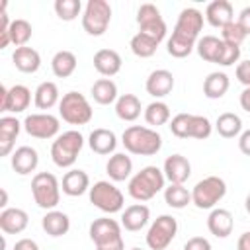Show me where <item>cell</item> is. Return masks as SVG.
Wrapping results in <instances>:
<instances>
[{
  "label": "cell",
  "instance_id": "cell-1",
  "mask_svg": "<svg viewBox=\"0 0 250 250\" xmlns=\"http://www.w3.org/2000/svg\"><path fill=\"white\" fill-rule=\"evenodd\" d=\"M203 29V14L197 8H184L176 20L174 31L166 41V51L174 59H186L193 53Z\"/></svg>",
  "mask_w": 250,
  "mask_h": 250
},
{
  "label": "cell",
  "instance_id": "cell-2",
  "mask_svg": "<svg viewBox=\"0 0 250 250\" xmlns=\"http://www.w3.org/2000/svg\"><path fill=\"white\" fill-rule=\"evenodd\" d=\"M164 188H166L164 172L158 166L150 164V166H145L137 174L131 176L127 191L135 201L143 203V201H150L158 191H164Z\"/></svg>",
  "mask_w": 250,
  "mask_h": 250
},
{
  "label": "cell",
  "instance_id": "cell-3",
  "mask_svg": "<svg viewBox=\"0 0 250 250\" xmlns=\"http://www.w3.org/2000/svg\"><path fill=\"white\" fill-rule=\"evenodd\" d=\"M121 143L127 152L137 156H152L162 148V137L156 129L145 125H131L123 131Z\"/></svg>",
  "mask_w": 250,
  "mask_h": 250
},
{
  "label": "cell",
  "instance_id": "cell-4",
  "mask_svg": "<svg viewBox=\"0 0 250 250\" xmlns=\"http://www.w3.org/2000/svg\"><path fill=\"white\" fill-rule=\"evenodd\" d=\"M121 223L109 217H100L90 223L88 234L96 246V250H125Z\"/></svg>",
  "mask_w": 250,
  "mask_h": 250
},
{
  "label": "cell",
  "instance_id": "cell-5",
  "mask_svg": "<svg viewBox=\"0 0 250 250\" xmlns=\"http://www.w3.org/2000/svg\"><path fill=\"white\" fill-rule=\"evenodd\" d=\"M82 146H84V137L80 131L76 129L64 131L59 137H55L51 145V160L59 168H70L76 162Z\"/></svg>",
  "mask_w": 250,
  "mask_h": 250
},
{
  "label": "cell",
  "instance_id": "cell-6",
  "mask_svg": "<svg viewBox=\"0 0 250 250\" xmlns=\"http://www.w3.org/2000/svg\"><path fill=\"white\" fill-rule=\"evenodd\" d=\"M170 131L178 139H209L213 133V125L205 115H195V113H178L170 121Z\"/></svg>",
  "mask_w": 250,
  "mask_h": 250
},
{
  "label": "cell",
  "instance_id": "cell-7",
  "mask_svg": "<svg viewBox=\"0 0 250 250\" xmlns=\"http://www.w3.org/2000/svg\"><path fill=\"white\" fill-rule=\"evenodd\" d=\"M59 115L68 125H86L92 121L94 109H92V105L84 94L70 90L59 102Z\"/></svg>",
  "mask_w": 250,
  "mask_h": 250
},
{
  "label": "cell",
  "instance_id": "cell-8",
  "mask_svg": "<svg viewBox=\"0 0 250 250\" xmlns=\"http://www.w3.org/2000/svg\"><path fill=\"white\" fill-rule=\"evenodd\" d=\"M88 197L96 209H100L102 213H107V215L123 211V205H125V197H123L121 189L113 182H107V180L96 182L90 188Z\"/></svg>",
  "mask_w": 250,
  "mask_h": 250
},
{
  "label": "cell",
  "instance_id": "cell-9",
  "mask_svg": "<svg viewBox=\"0 0 250 250\" xmlns=\"http://www.w3.org/2000/svg\"><path fill=\"white\" fill-rule=\"evenodd\" d=\"M31 195L37 207L53 211L61 201V184L51 172H37L31 180Z\"/></svg>",
  "mask_w": 250,
  "mask_h": 250
},
{
  "label": "cell",
  "instance_id": "cell-10",
  "mask_svg": "<svg viewBox=\"0 0 250 250\" xmlns=\"http://www.w3.org/2000/svg\"><path fill=\"white\" fill-rule=\"evenodd\" d=\"M227 195V184L219 176H207L191 188V203L197 209H215V205Z\"/></svg>",
  "mask_w": 250,
  "mask_h": 250
},
{
  "label": "cell",
  "instance_id": "cell-11",
  "mask_svg": "<svg viewBox=\"0 0 250 250\" xmlns=\"http://www.w3.org/2000/svg\"><path fill=\"white\" fill-rule=\"evenodd\" d=\"M111 21V6L107 0H88L82 12V29L92 35L100 37L107 31Z\"/></svg>",
  "mask_w": 250,
  "mask_h": 250
},
{
  "label": "cell",
  "instance_id": "cell-12",
  "mask_svg": "<svg viewBox=\"0 0 250 250\" xmlns=\"http://www.w3.org/2000/svg\"><path fill=\"white\" fill-rule=\"evenodd\" d=\"M176 234H178V221L172 215H160L150 223L145 240L150 250H168Z\"/></svg>",
  "mask_w": 250,
  "mask_h": 250
},
{
  "label": "cell",
  "instance_id": "cell-13",
  "mask_svg": "<svg viewBox=\"0 0 250 250\" xmlns=\"http://www.w3.org/2000/svg\"><path fill=\"white\" fill-rule=\"evenodd\" d=\"M21 123H23V131L33 139L47 141V139L59 137L61 121L57 115H53L49 111L47 113H29V115H25V119Z\"/></svg>",
  "mask_w": 250,
  "mask_h": 250
},
{
  "label": "cell",
  "instance_id": "cell-14",
  "mask_svg": "<svg viewBox=\"0 0 250 250\" xmlns=\"http://www.w3.org/2000/svg\"><path fill=\"white\" fill-rule=\"evenodd\" d=\"M137 25L141 33H146L154 37L156 41H162L166 37V21L160 14V10L154 4H141L137 10Z\"/></svg>",
  "mask_w": 250,
  "mask_h": 250
},
{
  "label": "cell",
  "instance_id": "cell-15",
  "mask_svg": "<svg viewBox=\"0 0 250 250\" xmlns=\"http://www.w3.org/2000/svg\"><path fill=\"white\" fill-rule=\"evenodd\" d=\"M31 104V90L23 84H14L12 88L0 86V111L21 113Z\"/></svg>",
  "mask_w": 250,
  "mask_h": 250
},
{
  "label": "cell",
  "instance_id": "cell-16",
  "mask_svg": "<svg viewBox=\"0 0 250 250\" xmlns=\"http://www.w3.org/2000/svg\"><path fill=\"white\" fill-rule=\"evenodd\" d=\"M145 88H146V94H150L156 100L166 98L174 90V74L166 68H156L148 74Z\"/></svg>",
  "mask_w": 250,
  "mask_h": 250
},
{
  "label": "cell",
  "instance_id": "cell-17",
  "mask_svg": "<svg viewBox=\"0 0 250 250\" xmlns=\"http://www.w3.org/2000/svg\"><path fill=\"white\" fill-rule=\"evenodd\" d=\"M10 164H12V168H14L16 174H20V176H27V174H31V172L37 170V164H39V152H37L33 146L23 145V146H20V148H16V150L12 152V156H10Z\"/></svg>",
  "mask_w": 250,
  "mask_h": 250
},
{
  "label": "cell",
  "instance_id": "cell-18",
  "mask_svg": "<svg viewBox=\"0 0 250 250\" xmlns=\"http://www.w3.org/2000/svg\"><path fill=\"white\" fill-rule=\"evenodd\" d=\"M162 172L170 184H184L191 176V164L184 154H170L164 160Z\"/></svg>",
  "mask_w": 250,
  "mask_h": 250
},
{
  "label": "cell",
  "instance_id": "cell-19",
  "mask_svg": "<svg viewBox=\"0 0 250 250\" xmlns=\"http://www.w3.org/2000/svg\"><path fill=\"white\" fill-rule=\"evenodd\" d=\"M148 221H150V209L145 203H133L125 207V211L121 213V227L129 232H137L145 229Z\"/></svg>",
  "mask_w": 250,
  "mask_h": 250
},
{
  "label": "cell",
  "instance_id": "cell-20",
  "mask_svg": "<svg viewBox=\"0 0 250 250\" xmlns=\"http://www.w3.org/2000/svg\"><path fill=\"white\" fill-rule=\"evenodd\" d=\"M29 215L20 207H6L0 213V229L4 234H20L27 229Z\"/></svg>",
  "mask_w": 250,
  "mask_h": 250
},
{
  "label": "cell",
  "instance_id": "cell-21",
  "mask_svg": "<svg viewBox=\"0 0 250 250\" xmlns=\"http://www.w3.org/2000/svg\"><path fill=\"white\" fill-rule=\"evenodd\" d=\"M207 229L213 236L217 238H227L232 229H234V217L229 209H223V207H215L211 209L209 217H207Z\"/></svg>",
  "mask_w": 250,
  "mask_h": 250
},
{
  "label": "cell",
  "instance_id": "cell-22",
  "mask_svg": "<svg viewBox=\"0 0 250 250\" xmlns=\"http://www.w3.org/2000/svg\"><path fill=\"white\" fill-rule=\"evenodd\" d=\"M90 176L80 170V168H70L64 176H62V182H61V189L62 193L70 195V197H78V195H84L86 191H90Z\"/></svg>",
  "mask_w": 250,
  "mask_h": 250
},
{
  "label": "cell",
  "instance_id": "cell-23",
  "mask_svg": "<svg viewBox=\"0 0 250 250\" xmlns=\"http://www.w3.org/2000/svg\"><path fill=\"white\" fill-rule=\"evenodd\" d=\"M205 20L209 21V25L223 29L227 23L234 21V10H232V4H230L229 0H213L211 4H207Z\"/></svg>",
  "mask_w": 250,
  "mask_h": 250
},
{
  "label": "cell",
  "instance_id": "cell-24",
  "mask_svg": "<svg viewBox=\"0 0 250 250\" xmlns=\"http://www.w3.org/2000/svg\"><path fill=\"white\" fill-rule=\"evenodd\" d=\"M121 55L113 49H100L94 55V68L104 76V78H111L121 70Z\"/></svg>",
  "mask_w": 250,
  "mask_h": 250
},
{
  "label": "cell",
  "instance_id": "cell-25",
  "mask_svg": "<svg viewBox=\"0 0 250 250\" xmlns=\"http://www.w3.org/2000/svg\"><path fill=\"white\" fill-rule=\"evenodd\" d=\"M23 123H20L14 115L0 117V156H8L14 148V141L18 139Z\"/></svg>",
  "mask_w": 250,
  "mask_h": 250
},
{
  "label": "cell",
  "instance_id": "cell-26",
  "mask_svg": "<svg viewBox=\"0 0 250 250\" xmlns=\"http://www.w3.org/2000/svg\"><path fill=\"white\" fill-rule=\"evenodd\" d=\"M105 172L111 182H125L131 180L133 172V160L125 152H113L105 164Z\"/></svg>",
  "mask_w": 250,
  "mask_h": 250
},
{
  "label": "cell",
  "instance_id": "cell-27",
  "mask_svg": "<svg viewBox=\"0 0 250 250\" xmlns=\"http://www.w3.org/2000/svg\"><path fill=\"white\" fill-rule=\"evenodd\" d=\"M12 62L14 66L20 70V72H25V74H33L39 70L41 66V55L39 51H35L33 47H18L14 53H12Z\"/></svg>",
  "mask_w": 250,
  "mask_h": 250
},
{
  "label": "cell",
  "instance_id": "cell-28",
  "mask_svg": "<svg viewBox=\"0 0 250 250\" xmlns=\"http://www.w3.org/2000/svg\"><path fill=\"white\" fill-rule=\"evenodd\" d=\"M88 146L92 148V152L102 154V156L113 154V150H115V146H117V137H115L113 131L104 129V127H98V129H94V131L90 133V137H88Z\"/></svg>",
  "mask_w": 250,
  "mask_h": 250
},
{
  "label": "cell",
  "instance_id": "cell-29",
  "mask_svg": "<svg viewBox=\"0 0 250 250\" xmlns=\"http://www.w3.org/2000/svg\"><path fill=\"white\" fill-rule=\"evenodd\" d=\"M41 229H43L49 236H53V238L64 236V234L70 230V219H68L66 213L53 209V211H47V213L43 215V219H41Z\"/></svg>",
  "mask_w": 250,
  "mask_h": 250
},
{
  "label": "cell",
  "instance_id": "cell-30",
  "mask_svg": "<svg viewBox=\"0 0 250 250\" xmlns=\"http://www.w3.org/2000/svg\"><path fill=\"white\" fill-rule=\"evenodd\" d=\"M90 94H92L94 102L100 104V105H111V104H115L117 98H119L117 84H115L111 78H98V80L92 84Z\"/></svg>",
  "mask_w": 250,
  "mask_h": 250
},
{
  "label": "cell",
  "instance_id": "cell-31",
  "mask_svg": "<svg viewBox=\"0 0 250 250\" xmlns=\"http://www.w3.org/2000/svg\"><path fill=\"white\" fill-rule=\"evenodd\" d=\"M61 102V94H59V86L51 80L41 82L35 92H33V104L37 109H51Z\"/></svg>",
  "mask_w": 250,
  "mask_h": 250
},
{
  "label": "cell",
  "instance_id": "cell-32",
  "mask_svg": "<svg viewBox=\"0 0 250 250\" xmlns=\"http://www.w3.org/2000/svg\"><path fill=\"white\" fill-rule=\"evenodd\" d=\"M76 64H78L76 55L72 51H66V49L57 51L53 55V59H51V70H53V74L57 78H68V76H72L74 70H76Z\"/></svg>",
  "mask_w": 250,
  "mask_h": 250
},
{
  "label": "cell",
  "instance_id": "cell-33",
  "mask_svg": "<svg viewBox=\"0 0 250 250\" xmlns=\"http://www.w3.org/2000/svg\"><path fill=\"white\" fill-rule=\"evenodd\" d=\"M143 111L141 100L135 94H121L115 102V115L121 121H135Z\"/></svg>",
  "mask_w": 250,
  "mask_h": 250
},
{
  "label": "cell",
  "instance_id": "cell-34",
  "mask_svg": "<svg viewBox=\"0 0 250 250\" xmlns=\"http://www.w3.org/2000/svg\"><path fill=\"white\" fill-rule=\"evenodd\" d=\"M229 86H230V80H229V76L225 72H219V70L217 72H209L207 78L203 80V94L209 100H219V98H223L227 94Z\"/></svg>",
  "mask_w": 250,
  "mask_h": 250
},
{
  "label": "cell",
  "instance_id": "cell-35",
  "mask_svg": "<svg viewBox=\"0 0 250 250\" xmlns=\"http://www.w3.org/2000/svg\"><path fill=\"white\" fill-rule=\"evenodd\" d=\"M215 131L223 137V139H234L240 137L242 133V119L240 115L232 113V111H225L217 117L215 121Z\"/></svg>",
  "mask_w": 250,
  "mask_h": 250
},
{
  "label": "cell",
  "instance_id": "cell-36",
  "mask_svg": "<svg viewBox=\"0 0 250 250\" xmlns=\"http://www.w3.org/2000/svg\"><path fill=\"white\" fill-rule=\"evenodd\" d=\"M158 45H160V41H156L154 37H150V35H146V33H141V31H137V33L131 37V43H129L133 55L139 57V59H148V57H152V55L156 53Z\"/></svg>",
  "mask_w": 250,
  "mask_h": 250
},
{
  "label": "cell",
  "instance_id": "cell-37",
  "mask_svg": "<svg viewBox=\"0 0 250 250\" xmlns=\"http://www.w3.org/2000/svg\"><path fill=\"white\" fill-rule=\"evenodd\" d=\"M164 201L172 209H184L191 203V191L184 184H170L164 188Z\"/></svg>",
  "mask_w": 250,
  "mask_h": 250
},
{
  "label": "cell",
  "instance_id": "cell-38",
  "mask_svg": "<svg viewBox=\"0 0 250 250\" xmlns=\"http://www.w3.org/2000/svg\"><path fill=\"white\" fill-rule=\"evenodd\" d=\"M145 121L156 129L160 125H166L170 121V107L166 102H160V100H154L150 102L146 107H145Z\"/></svg>",
  "mask_w": 250,
  "mask_h": 250
},
{
  "label": "cell",
  "instance_id": "cell-39",
  "mask_svg": "<svg viewBox=\"0 0 250 250\" xmlns=\"http://www.w3.org/2000/svg\"><path fill=\"white\" fill-rule=\"evenodd\" d=\"M8 35H10V41L16 45V49H18V47H25L27 41L31 39V35H33V27H31V23H29L27 20L16 18V20H12V23H10Z\"/></svg>",
  "mask_w": 250,
  "mask_h": 250
},
{
  "label": "cell",
  "instance_id": "cell-40",
  "mask_svg": "<svg viewBox=\"0 0 250 250\" xmlns=\"http://www.w3.org/2000/svg\"><path fill=\"white\" fill-rule=\"evenodd\" d=\"M221 45H223V39H219V37H215V35H203V37L197 39L195 51H197V55H199L203 61L215 62Z\"/></svg>",
  "mask_w": 250,
  "mask_h": 250
},
{
  "label": "cell",
  "instance_id": "cell-41",
  "mask_svg": "<svg viewBox=\"0 0 250 250\" xmlns=\"http://www.w3.org/2000/svg\"><path fill=\"white\" fill-rule=\"evenodd\" d=\"M82 2L80 0H55V14L62 21H72L80 16Z\"/></svg>",
  "mask_w": 250,
  "mask_h": 250
},
{
  "label": "cell",
  "instance_id": "cell-42",
  "mask_svg": "<svg viewBox=\"0 0 250 250\" xmlns=\"http://www.w3.org/2000/svg\"><path fill=\"white\" fill-rule=\"evenodd\" d=\"M238 59H240V47L223 41L215 64H219V66H232L234 62H238Z\"/></svg>",
  "mask_w": 250,
  "mask_h": 250
},
{
  "label": "cell",
  "instance_id": "cell-43",
  "mask_svg": "<svg viewBox=\"0 0 250 250\" xmlns=\"http://www.w3.org/2000/svg\"><path fill=\"white\" fill-rule=\"evenodd\" d=\"M221 39H223L225 43H230V45H238V47H240V43L246 39V33L242 31V27L238 25V21L234 20V21L227 23V25L221 29Z\"/></svg>",
  "mask_w": 250,
  "mask_h": 250
},
{
  "label": "cell",
  "instance_id": "cell-44",
  "mask_svg": "<svg viewBox=\"0 0 250 250\" xmlns=\"http://www.w3.org/2000/svg\"><path fill=\"white\" fill-rule=\"evenodd\" d=\"M234 74H236V80H238L244 88H250V59H248V61H240V62L236 64Z\"/></svg>",
  "mask_w": 250,
  "mask_h": 250
},
{
  "label": "cell",
  "instance_id": "cell-45",
  "mask_svg": "<svg viewBox=\"0 0 250 250\" xmlns=\"http://www.w3.org/2000/svg\"><path fill=\"white\" fill-rule=\"evenodd\" d=\"M182 250H213L211 248V242L205 238V236H191Z\"/></svg>",
  "mask_w": 250,
  "mask_h": 250
},
{
  "label": "cell",
  "instance_id": "cell-46",
  "mask_svg": "<svg viewBox=\"0 0 250 250\" xmlns=\"http://www.w3.org/2000/svg\"><path fill=\"white\" fill-rule=\"evenodd\" d=\"M236 21H238V25L242 27V31H244L246 37H248V35H250V6H246V8L240 10Z\"/></svg>",
  "mask_w": 250,
  "mask_h": 250
},
{
  "label": "cell",
  "instance_id": "cell-47",
  "mask_svg": "<svg viewBox=\"0 0 250 250\" xmlns=\"http://www.w3.org/2000/svg\"><path fill=\"white\" fill-rule=\"evenodd\" d=\"M238 148H240L242 154L250 156V129H246V131L240 133V137H238Z\"/></svg>",
  "mask_w": 250,
  "mask_h": 250
},
{
  "label": "cell",
  "instance_id": "cell-48",
  "mask_svg": "<svg viewBox=\"0 0 250 250\" xmlns=\"http://www.w3.org/2000/svg\"><path fill=\"white\" fill-rule=\"evenodd\" d=\"M12 250H39V244L33 238H20Z\"/></svg>",
  "mask_w": 250,
  "mask_h": 250
},
{
  "label": "cell",
  "instance_id": "cell-49",
  "mask_svg": "<svg viewBox=\"0 0 250 250\" xmlns=\"http://www.w3.org/2000/svg\"><path fill=\"white\" fill-rule=\"evenodd\" d=\"M240 107L246 111V113H250V88H244L242 92H240Z\"/></svg>",
  "mask_w": 250,
  "mask_h": 250
},
{
  "label": "cell",
  "instance_id": "cell-50",
  "mask_svg": "<svg viewBox=\"0 0 250 250\" xmlns=\"http://www.w3.org/2000/svg\"><path fill=\"white\" fill-rule=\"evenodd\" d=\"M236 250H250V230H246L244 234H240V236H238Z\"/></svg>",
  "mask_w": 250,
  "mask_h": 250
},
{
  "label": "cell",
  "instance_id": "cell-51",
  "mask_svg": "<svg viewBox=\"0 0 250 250\" xmlns=\"http://www.w3.org/2000/svg\"><path fill=\"white\" fill-rule=\"evenodd\" d=\"M4 209H6V205H8V193H6V189H2V203H0Z\"/></svg>",
  "mask_w": 250,
  "mask_h": 250
},
{
  "label": "cell",
  "instance_id": "cell-52",
  "mask_svg": "<svg viewBox=\"0 0 250 250\" xmlns=\"http://www.w3.org/2000/svg\"><path fill=\"white\" fill-rule=\"evenodd\" d=\"M244 209H246V213L250 215V193H248L246 199H244Z\"/></svg>",
  "mask_w": 250,
  "mask_h": 250
},
{
  "label": "cell",
  "instance_id": "cell-53",
  "mask_svg": "<svg viewBox=\"0 0 250 250\" xmlns=\"http://www.w3.org/2000/svg\"><path fill=\"white\" fill-rule=\"evenodd\" d=\"M131 250H143V248H131Z\"/></svg>",
  "mask_w": 250,
  "mask_h": 250
}]
</instances>
